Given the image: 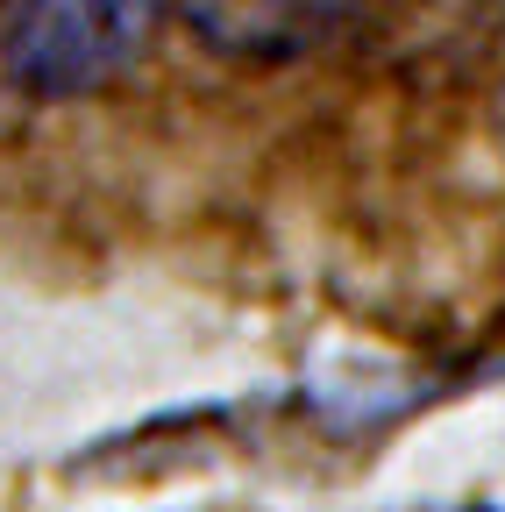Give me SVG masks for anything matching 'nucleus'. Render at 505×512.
Here are the masks:
<instances>
[{
  "label": "nucleus",
  "instance_id": "obj_2",
  "mask_svg": "<svg viewBox=\"0 0 505 512\" xmlns=\"http://www.w3.org/2000/svg\"><path fill=\"white\" fill-rule=\"evenodd\" d=\"M185 29L235 64H292L335 43L370 0H178Z\"/></svg>",
  "mask_w": 505,
  "mask_h": 512
},
{
  "label": "nucleus",
  "instance_id": "obj_1",
  "mask_svg": "<svg viewBox=\"0 0 505 512\" xmlns=\"http://www.w3.org/2000/svg\"><path fill=\"white\" fill-rule=\"evenodd\" d=\"M171 0H22L8 29V79L36 100L114 86L157 43Z\"/></svg>",
  "mask_w": 505,
  "mask_h": 512
}]
</instances>
